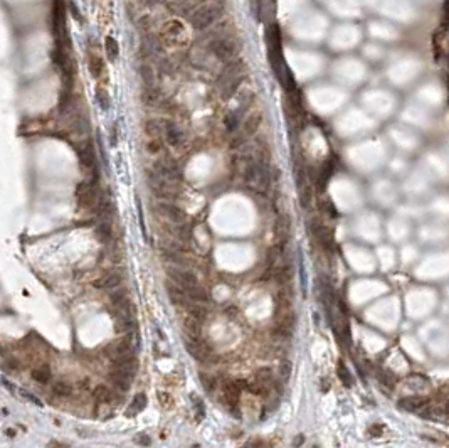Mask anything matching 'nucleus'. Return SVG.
<instances>
[{
	"label": "nucleus",
	"instance_id": "obj_17",
	"mask_svg": "<svg viewBox=\"0 0 449 448\" xmlns=\"http://www.w3.org/2000/svg\"><path fill=\"white\" fill-rule=\"evenodd\" d=\"M187 295H189V298L190 300H194V302H207L209 300V295H207V292L204 290V288L202 287H199V283H197V285H194V287H190V288H187Z\"/></svg>",
	"mask_w": 449,
	"mask_h": 448
},
{
	"label": "nucleus",
	"instance_id": "obj_31",
	"mask_svg": "<svg viewBox=\"0 0 449 448\" xmlns=\"http://www.w3.org/2000/svg\"><path fill=\"white\" fill-rule=\"evenodd\" d=\"M339 374H340V376H344V379H345V383H347V384L350 383V376H349V373H347V369H345V368H340Z\"/></svg>",
	"mask_w": 449,
	"mask_h": 448
},
{
	"label": "nucleus",
	"instance_id": "obj_14",
	"mask_svg": "<svg viewBox=\"0 0 449 448\" xmlns=\"http://www.w3.org/2000/svg\"><path fill=\"white\" fill-rule=\"evenodd\" d=\"M115 327H117V332H122V334H128V332L133 330V319L130 315H127L125 312H122V315L117 319V324H115Z\"/></svg>",
	"mask_w": 449,
	"mask_h": 448
},
{
	"label": "nucleus",
	"instance_id": "obj_15",
	"mask_svg": "<svg viewBox=\"0 0 449 448\" xmlns=\"http://www.w3.org/2000/svg\"><path fill=\"white\" fill-rule=\"evenodd\" d=\"M120 283H122V277H120L118 273H111V275H108V277H104V280H101V282L96 283V285L101 287V288H104V290L113 292L115 288L120 287Z\"/></svg>",
	"mask_w": 449,
	"mask_h": 448
},
{
	"label": "nucleus",
	"instance_id": "obj_11",
	"mask_svg": "<svg viewBox=\"0 0 449 448\" xmlns=\"http://www.w3.org/2000/svg\"><path fill=\"white\" fill-rule=\"evenodd\" d=\"M78 155H79L81 165H83L84 168H93V167H96L94 165V162H96L94 148H93V145H91V143H88V145H86L84 148H81Z\"/></svg>",
	"mask_w": 449,
	"mask_h": 448
},
{
	"label": "nucleus",
	"instance_id": "obj_16",
	"mask_svg": "<svg viewBox=\"0 0 449 448\" xmlns=\"http://www.w3.org/2000/svg\"><path fill=\"white\" fill-rule=\"evenodd\" d=\"M104 49H106V56H108V61H117L118 59V54H120V47H118V42L115 37L108 36L104 39Z\"/></svg>",
	"mask_w": 449,
	"mask_h": 448
},
{
	"label": "nucleus",
	"instance_id": "obj_23",
	"mask_svg": "<svg viewBox=\"0 0 449 448\" xmlns=\"http://www.w3.org/2000/svg\"><path fill=\"white\" fill-rule=\"evenodd\" d=\"M162 132H163V127L160 122H157V120H152V122L147 123V133L152 138H160Z\"/></svg>",
	"mask_w": 449,
	"mask_h": 448
},
{
	"label": "nucleus",
	"instance_id": "obj_9",
	"mask_svg": "<svg viewBox=\"0 0 449 448\" xmlns=\"http://www.w3.org/2000/svg\"><path fill=\"white\" fill-rule=\"evenodd\" d=\"M162 211H163V214H165L167 218L170 219L172 223H175V224H183V223H185V219H187V214L183 213L180 208H177V206L163 204L162 206Z\"/></svg>",
	"mask_w": 449,
	"mask_h": 448
},
{
	"label": "nucleus",
	"instance_id": "obj_5",
	"mask_svg": "<svg viewBox=\"0 0 449 448\" xmlns=\"http://www.w3.org/2000/svg\"><path fill=\"white\" fill-rule=\"evenodd\" d=\"M96 201V189L93 184H88V182H84V184H81L78 187V206L81 209H89L93 208Z\"/></svg>",
	"mask_w": 449,
	"mask_h": 448
},
{
	"label": "nucleus",
	"instance_id": "obj_32",
	"mask_svg": "<svg viewBox=\"0 0 449 448\" xmlns=\"http://www.w3.org/2000/svg\"><path fill=\"white\" fill-rule=\"evenodd\" d=\"M138 441L142 443V445H150V438H145V435H140Z\"/></svg>",
	"mask_w": 449,
	"mask_h": 448
},
{
	"label": "nucleus",
	"instance_id": "obj_8",
	"mask_svg": "<svg viewBox=\"0 0 449 448\" xmlns=\"http://www.w3.org/2000/svg\"><path fill=\"white\" fill-rule=\"evenodd\" d=\"M109 376H111V381L117 384V386L122 389V391H128L130 386H132V378H133V376L128 374V373H125V371H122V369L115 368L113 371H111Z\"/></svg>",
	"mask_w": 449,
	"mask_h": 448
},
{
	"label": "nucleus",
	"instance_id": "obj_27",
	"mask_svg": "<svg viewBox=\"0 0 449 448\" xmlns=\"http://www.w3.org/2000/svg\"><path fill=\"white\" fill-rule=\"evenodd\" d=\"M226 127H228L229 132H234V130H238L239 127V117L236 113H231L226 117Z\"/></svg>",
	"mask_w": 449,
	"mask_h": 448
},
{
	"label": "nucleus",
	"instance_id": "obj_2",
	"mask_svg": "<svg viewBox=\"0 0 449 448\" xmlns=\"http://www.w3.org/2000/svg\"><path fill=\"white\" fill-rule=\"evenodd\" d=\"M222 14H224V6H222V2H219V0L205 2L194 11V14H192V17H190V24L194 29L204 31V29H209L210 26H214V24L222 17Z\"/></svg>",
	"mask_w": 449,
	"mask_h": 448
},
{
	"label": "nucleus",
	"instance_id": "obj_19",
	"mask_svg": "<svg viewBox=\"0 0 449 448\" xmlns=\"http://www.w3.org/2000/svg\"><path fill=\"white\" fill-rule=\"evenodd\" d=\"M52 393L59 398H67L72 394V386L67 381H56L54 386H52Z\"/></svg>",
	"mask_w": 449,
	"mask_h": 448
},
{
	"label": "nucleus",
	"instance_id": "obj_12",
	"mask_svg": "<svg viewBox=\"0 0 449 448\" xmlns=\"http://www.w3.org/2000/svg\"><path fill=\"white\" fill-rule=\"evenodd\" d=\"M163 133H165V138L170 145H178L182 142V132L178 130L173 123L165 122V127H163Z\"/></svg>",
	"mask_w": 449,
	"mask_h": 448
},
{
	"label": "nucleus",
	"instance_id": "obj_1",
	"mask_svg": "<svg viewBox=\"0 0 449 448\" xmlns=\"http://www.w3.org/2000/svg\"><path fill=\"white\" fill-rule=\"evenodd\" d=\"M160 41L165 47H185L189 44V29L180 19H170L160 29Z\"/></svg>",
	"mask_w": 449,
	"mask_h": 448
},
{
	"label": "nucleus",
	"instance_id": "obj_6",
	"mask_svg": "<svg viewBox=\"0 0 449 448\" xmlns=\"http://www.w3.org/2000/svg\"><path fill=\"white\" fill-rule=\"evenodd\" d=\"M88 54H89L88 56L89 73H91V76H93V78L99 79L101 76H103V73H104V59L99 56V52H98V49H96V47H94V51L89 49Z\"/></svg>",
	"mask_w": 449,
	"mask_h": 448
},
{
	"label": "nucleus",
	"instance_id": "obj_18",
	"mask_svg": "<svg viewBox=\"0 0 449 448\" xmlns=\"http://www.w3.org/2000/svg\"><path fill=\"white\" fill-rule=\"evenodd\" d=\"M183 325H185V330L187 334H189L190 337H194V339H197L200 334V320L195 319V317L189 315L185 319V322H183Z\"/></svg>",
	"mask_w": 449,
	"mask_h": 448
},
{
	"label": "nucleus",
	"instance_id": "obj_30",
	"mask_svg": "<svg viewBox=\"0 0 449 448\" xmlns=\"http://www.w3.org/2000/svg\"><path fill=\"white\" fill-rule=\"evenodd\" d=\"M138 218H140V228H142L143 234H145V233H147V231H145V223H143V211H142V204H140V201H138Z\"/></svg>",
	"mask_w": 449,
	"mask_h": 448
},
{
	"label": "nucleus",
	"instance_id": "obj_24",
	"mask_svg": "<svg viewBox=\"0 0 449 448\" xmlns=\"http://www.w3.org/2000/svg\"><path fill=\"white\" fill-rule=\"evenodd\" d=\"M424 404H426L424 399H414V398H407V399H402V401H400V406L405 409H419V408H422Z\"/></svg>",
	"mask_w": 449,
	"mask_h": 448
},
{
	"label": "nucleus",
	"instance_id": "obj_4",
	"mask_svg": "<svg viewBox=\"0 0 449 448\" xmlns=\"http://www.w3.org/2000/svg\"><path fill=\"white\" fill-rule=\"evenodd\" d=\"M106 354H108V357L113 361V364L118 363V361H122L123 357H127V355L132 354L130 352V342L127 339L111 342L108 347H106Z\"/></svg>",
	"mask_w": 449,
	"mask_h": 448
},
{
	"label": "nucleus",
	"instance_id": "obj_21",
	"mask_svg": "<svg viewBox=\"0 0 449 448\" xmlns=\"http://www.w3.org/2000/svg\"><path fill=\"white\" fill-rule=\"evenodd\" d=\"M147 408V396H145L143 393H140V394H137V396L133 398V401H132V406H130V409H132V411H130V415H137V413H142L143 409Z\"/></svg>",
	"mask_w": 449,
	"mask_h": 448
},
{
	"label": "nucleus",
	"instance_id": "obj_25",
	"mask_svg": "<svg viewBox=\"0 0 449 448\" xmlns=\"http://www.w3.org/2000/svg\"><path fill=\"white\" fill-rule=\"evenodd\" d=\"M98 238L101 241H108L111 238V228H109V224L106 223V221L103 224L98 226Z\"/></svg>",
	"mask_w": 449,
	"mask_h": 448
},
{
	"label": "nucleus",
	"instance_id": "obj_10",
	"mask_svg": "<svg viewBox=\"0 0 449 448\" xmlns=\"http://www.w3.org/2000/svg\"><path fill=\"white\" fill-rule=\"evenodd\" d=\"M261 122H263V115L261 113H253L246 118L244 127H243V135L244 137H251L253 133H256V130L259 128Z\"/></svg>",
	"mask_w": 449,
	"mask_h": 448
},
{
	"label": "nucleus",
	"instance_id": "obj_20",
	"mask_svg": "<svg viewBox=\"0 0 449 448\" xmlns=\"http://www.w3.org/2000/svg\"><path fill=\"white\" fill-rule=\"evenodd\" d=\"M94 399L98 403H108V401H111V396H113V393L109 391L108 389V386H103V384H99V386H96L94 388Z\"/></svg>",
	"mask_w": 449,
	"mask_h": 448
},
{
	"label": "nucleus",
	"instance_id": "obj_7",
	"mask_svg": "<svg viewBox=\"0 0 449 448\" xmlns=\"http://www.w3.org/2000/svg\"><path fill=\"white\" fill-rule=\"evenodd\" d=\"M167 295L170 298V302L175 303V305H187V300H189L185 288L173 282H167Z\"/></svg>",
	"mask_w": 449,
	"mask_h": 448
},
{
	"label": "nucleus",
	"instance_id": "obj_29",
	"mask_svg": "<svg viewBox=\"0 0 449 448\" xmlns=\"http://www.w3.org/2000/svg\"><path fill=\"white\" fill-rule=\"evenodd\" d=\"M21 394H22V396L26 398V399H29V401H32L34 404H42V403L39 401V399H37V398L34 396V394H31V393H27V391H21Z\"/></svg>",
	"mask_w": 449,
	"mask_h": 448
},
{
	"label": "nucleus",
	"instance_id": "obj_3",
	"mask_svg": "<svg viewBox=\"0 0 449 448\" xmlns=\"http://www.w3.org/2000/svg\"><path fill=\"white\" fill-rule=\"evenodd\" d=\"M210 49L220 61H231L238 52V42L231 36H219L210 42Z\"/></svg>",
	"mask_w": 449,
	"mask_h": 448
},
{
	"label": "nucleus",
	"instance_id": "obj_22",
	"mask_svg": "<svg viewBox=\"0 0 449 448\" xmlns=\"http://www.w3.org/2000/svg\"><path fill=\"white\" fill-rule=\"evenodd\" d=\"M187 310H189V315H192V317H195V319H199L200 322L205 319V315H207V310L204 307H202V303L199 302V303H187Z\"/></svg>",
	"mask_w": 449,
	"mask_h": 448
},
{
	"label": "nucleus",
	"instance_id": "obj_26",
	"mask_svg": "<svg viewBox=\"0 0 449 448\" xmlns=\"http://www.w3.org/2000/svg\"><path fill=\"white\" fill-rule=\"evenodd\" d=\"M96 96H98V103H99V107L103 108V110H108L109 108V96H108V93H106L104 89H98L96 91Z\"/></svg>",
	"mask_w": 449,
	"mask_h": 448
},
{
	"label": "nucleus",
	"instance_id": "obj_33",
	"mask_svg": "<svg viewBox=\"0 0 449 448\" xmlns=\"http://www.w3.org/2000/svg\"><path fill=\"white\" fill-rule=\"evenodd\" d=\"M49 446H66V443H59V441H49Z\"/></svg>",
	"mask_w": 449,
	"mask_h": 448
},
{
	"label": "nucleus",
	"instance_id": "obj_28",
	"mask_svg": "<svg viewBox=\"0 0 449 448\" xmlns=\"http://www.w3.org/2000/svg\"><path fill=\"white\" fill-rule=\"evenodd\" d=\"M158 401H160V404H162L163 408H170L172 404H173V399L168 396V394H165V393L158 394Z\"/></svg>",
	"mask_w": 449,
	"mask_h": 448
},
{
	"label": "nucleus",
	"instance_id": "obj_13",
	"mask_svg": "<svg viewBox=\"0 0 449 448\" xmlns=\"http://www.w3.org/2000/svg\"><path fill=\"white\" fill-rule=\"evenodd\" d=\"M51 376H52L51 368L47 364H42V366H39V368H36V369L32 371V379L36 383H41V384L49 383L51 381Z\"/></svg>",
	"mask_w": 449,
	"mask_h": 448
}]
</instances>
